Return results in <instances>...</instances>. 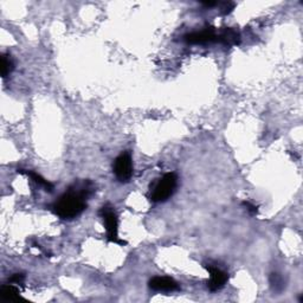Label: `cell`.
Listing matches in <instances>:
<instances>
[{"label":"cell","mask_w":303,"mask_h":303,"mask_svg":"<svg viewBox=\"0 0 303 303\" xmlns=\"http://www.w3.org/2000/svg\"><path fill=\"white\" fill-rule=\"evenodd\" d=\"M94 192V186L90 181L75 184L58 198L52 205V211L62 219H74L87 209V198Z\"/></svg>","instance_id":"cell-1"},{"label":"cell","mask_w":303,"mask_h":303,"mask_svg":"<svg viewBox=\"0 0 303 303\" xmlns=\"http://www.w3.org/2000/svg\"><path fill=\"white\" fill-rule=\"evenodd\" d=\"M178 185V177L177 174L167 173L165 174L161 179H159L154 184V186L151 189V200L154 203H162L166 201L168 198H171L175 192Z\"/></svg>","instance_id":"cell-2"},{"label":"cell","mask_w":303,"mask_h":303,"mask_svg":"<svg viewBox=\"0 0 303 303\" xmlns=\"http://www.w3.org/2000/svg\"><path fill=\"white\" fill-rule=\"evenodd\" d=\"M99 213L106 225L107 238H108L109 242L116 243V244H121V245H126L127 243L124 242V240L120 239V237H118V219L114 207H113L112 205L106 204L101 207Z\"/></svg>","instance_id":"cell-3"},{"label":"cell","mask_w":303,"mask_h":303,"mask_svg":"<svg viewBox=\"0 0 303 303\" xmlns=\"http://www.w3.org/2000/svg\"><path fill=\"white\" fill-rule=\"evenodd\" d=\"M114 169L115 177L117 178L121 183H128L133 177V159L128 151L123 152L118 155L114 161Z\"/></svg>","instance_id":"cell-4"},{"label":"cell","mask_w":303,"mask_h":303,"mask_svg":"<svg viewBox=\"0 0 303 303\" xmlns=\"http://www.w3.org/2000/svg\"><path fill=\"white\" fill-rule=\"evenodd\" d=\"M148 286H150L152 290L159 293H172L180 289L179 283L175 282L173 278L161 277V276H156V277L152 278Z\"/></svg>","instance_id":"cell-5"},{"label":"cell","mask_w":303,"mask_h":303,"mask_svg":"<svg viewBox=\"0 0 303 303\" xmlns=\"http://www.w3.org/2000/svg\"><path fill=\"white\" fill-rule=\"evenodd\" d=\"M205 268L210 272V281L207 287H209L211 292H218L227 282L228 275L225 271H223L222 269L217 268V266L205 265Z\"/></svg>","instance_id":"cell-6"},{"label":"cell","mask_w":303,"mask_h":303,"mask_svg":"<svg viewBox=\"0 0 303 303\" xmlns=\"http://www.w3.org/2000/svg\"><path fill=\"white\" fill-rule=\"evenodd\" d=\"M217 32L215 29L207 28L198 32L187 34L184 37V40L189 44H206L211 41H217Z\"/></svg>","instance_id":"cell-7"},{"label":"cell","mask_w":303,"mask_h":303,"mask_svg":"<svg viewBox=\"0 0 303 303\" xmlns=\"http://www.w3.org/2000/svg\"><path fill=\"white\" fill-rule=\"evenodd\" d=\"M217 41H219V43L224 44V45L227 46L237 45L240 41L239 32L230 28L222 30V31L218 32V35H217Z\"/></svg>","instance_id":"cell-8"},{"label":"cell","mask_w":303,"mask_h":303,"mask_svg":"<svg viewBox=\"0 0 303 303\" xmlns=\"http://www.w3.org/2000/svg\"><path fill=\"white\" fill-rule=\"evenodd\" d=\"M0 298L4 301H16L20 298L19 295V289L17 287H14L13 284H5L0 289Z\"/></svg>","instance_id":"cell-9"},{"label":"cell","mask_w":303,"mask_h":303,"mask_svg":"<svg viewBox=\"0 0 303 303\" xmlns=\"http://www.w3.org/2000/svg\"><path fill=\"white\" fill-rule=\"evenodd\" d=\"M14 69V63L12 61L10 55H6V53H2L1 56V76L7 77L12 73V70Z\"/></svg>","instance_id":"cell-10"},{"label":"cell","mask_w":303,"mask_h":303,"mask_svg":"<svg viewBox=\"0 0 303 303\" xmlns=\"http://www.w3.org/2000/svg\"><path fill=\"white\" fill-rule=\"evenodd\" d=\"M26 174L30 175L31 177V179L35 181V183H37L38 185H40L41 187H44L45 189V191L47 192H52L53 191V185L50 181H47L44 179L43 177H41L40 174L35 173V172H26Z\"/></svg>","instance_id":"cell-11"},{"label":"cell","mask_w":303,"mask_h":303,"mask_svg":"<svg viewBox=\"0 0 303 303\" xmlns=\"http://www.w3.org/2000/svg\"><path fill=\"white\" fill-rule=\"evenodd\" d=\"M269 282H270V286H271L272 288V290L276 293H281L282 290L284 289L283 278H282L281 275L276 274V272H272V274L270 275Z\"/></svg>","instance_id":"cell-12"},{"label":"cell","mask_w":303,"mask_h":303,"mask_svg":"<svg viewBox=\"0 0 303 303\" xmlns=\"http://www.w3.org/2000/svg\"><path fill=\"white\" fill-rule=\"evenodd\" d=\"M25 281V276L23 274H14L8 278V282L12 284H23Z\"/></svg>","instance_id":"cell-13"},{"label":"cell","mask_w":303,"mask_h":303,"mask_svg":"<svg viewBox=\"0 0 303 303\" xmlns=\"http://www.w3.org/2000/svg\"><path fill=\"white\" fill-rule=\"evenodd\" d=\"M221 6V11L224 14H228L232 12V10L234 8V4L233 2H222V4H218Z\"/></svg>","instance_id":"cell-14"},{"label":"cell","mask_w":303,"mask_h":303,"mask_svg":"<svg viewBox=\"0 0 303 303\" xmlns=\"http://www.w3.org/2000/svg\"><path fill=\"white\" fill-rule=\"evenodd\" d=\"M243 205H244V206L246 207V210H248L249 212H250L252 216L257 215V212H258V207L256 206V205L251 204L250 201H243Z\"/></svg>","instance_id":"cell-15"},{"label":"cell","mask_w":303,"mask_h":303,"mask_svg":"<svg viewBox=\"0 0 303 303\" xmlns=\"http://www.w3.org/2000/svg\"><path fill=\"white\" fill-rule=\"evenodd\" d=\"M204 6H206V7H213V6L218 5V2L217 1H206V2H201Z\"/></svg>","instance_id":"cell-16"}]
</instances>
